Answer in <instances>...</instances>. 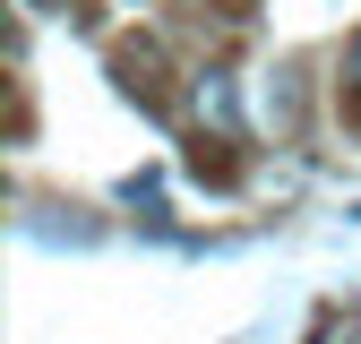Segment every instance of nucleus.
Here are the masks:
<instances>
[{
  "label": "nucleus",
  "instance_id": "f257e3e1",
  "mask_svg": "<svg viewBox=\"0 0 361 344\" xmlns=\"http://www.w3.org/2000/svg\"><path fill=\"white\" fill-rule=\"evenodd\" d=\"M344 69H353V78H361V43H353V61H344Z\"/></svg>",
  "mask_w": 361,
  "mask_h": 344
}]
</instances>
